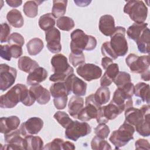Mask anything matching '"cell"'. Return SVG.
I'll return each instance as SVG.
<instances>
[{
	"label": "cell",
	"mask_w": 150,
	"mask_h": 150,
	"mask_svg": "<svg viewBox=\"0 0 150 150\" xmlns=\"http://www.w3.org/2000/svg\"><path fill=\"white\" fill-rule=\"evenodd\" d=\"M36 101L35 96L27 87L22 84H17L6 93L0 97V107L2 108H12L19 102L25 106L32 105Z\"/></svg>",
	"instance_id": "cell-1"
},
{
	"label": "cell",
	"mask_w": 150,
	"mask_h": 150,
	"mask_svg": "<svg viewBox=\"0 0 150 150\" xmlns=\"http://www.w3.org/2000/svg\"><path fill=\"white\" fill-rule=\"evenodd\" d=\"M70 49L72 53H83V50L91 51L97 46L96 39L91 36L86 35L82 30H74L70 35Z\"/></svg>",
	"instance_id": "cell-2"
},
{
	"label": "cell",
	"mask_w": 150,
	"mask_h": 150,
	"mask_svg": "<svg viewBox=\"0 0 150 150\" xmlns=\"http://www.w3.org/2000/svg\"><path fill=\"white\" fill-rule=\"evenodd\" d=\"M51 64L54 71L49 77L53 82H63L74 72V69L68 63L67 57L62 54H56L51 59Z\"/></svg>",
	"instance_id": "cell-3"
},
{
	"label": "cell",
	"mask_w": 150,
	"mask_h": 150,
	"mask_svg": "<svg viewBox=\"0 0 150 150\" xmlns=\"http://www.w3.org/2000/svg\"><path fill=\"white\" fill-rule=\"evenodd\" d=\"M134 132L135 128L133 125L124 122L117 130L112 132L109 140L114 145L115 149H120L134 139Z\"/></svg>",
	"instance_id": "cell-4"
},
{
	"label": "cell",
	"mask_w": 150,
	"mask_h": 150,
	"mask_svg": "<svg viewBox=\"0 0 150 150\" xmlns=\"http://www.w3.org/2000/svg\"><path fill=\"white\" fill-rule=\"evenodd\" d=\"M124 12L135 23H141L147 18L148 8L142 1H128L124 7Z\"/></svg>",
	"instance_id": "cell-5"
},
{
	"label": "cell",
	"mask_w": 150,
	"mask_h": 150,
	"mask_svg": "<svg viewBox=\"0 0 150 150\" xmlns=\"http://www.w3.org/2000/svg\"><path fill=\"white\" fill-rule=\"evenodd\" d=\"M126 29L122 26L115 27V30L110 36L111 47L118 56H125L128 50L127 41L125 39Z\"/></svg>",
	"instance_id": "cell-6"
},
{
	"label": "cell",
	"mask_w": 150,
	"mask_h": 150,
	"mask_svg": "<svg viewBox=\"0 0 150 150\" xmlns=\"http://www.w3.org/2000/svg\"><path fill=\"white\" fill-rule=\"evenodd\" d=\"M125 63L131 72L141 74L149 70V56H138L134 53H130L125 59Z\"/></svg>",
	"instance_id": "cell-7"
},
{
	"label": "cell",
	"mask_w": 150,
	"mask_h": 150,
	"mask_svg": "<svg viewBox=\"0 0 150 150\" xmlns=\"http://www.w3.org/2000/svg\"><path fill=\"white\" fill-rule=\"evenodd\" d=\"M91 131L90 125L86 122L73 121L71 124L66 128L65 137L69 139L76 141L80 137L89 134Z\"/></svg>",
	"instance_id": "cell-8"
},
{
	"label": "cell",
	"mask_w": 150,
	"mask_h": 150,
	"mask_svg": "<svg viewBox=\"0 0 150 150\" xmlns=\"http://www.w3.org/2000/svg\"><path fill=\"white\" fill-rule=\"evenodd\" d=\"M86 106L83 107L77 115V119L80 121L86 122L96 118L97 111L101 107L94 97V94H90L86 98Z\"/></svg>",
	"instance_id": "cell-9"
},
{
	"label": "cell",
	"mask_w": 150,
	"mask_h": 150,
	"mask_svg": "<svg viewBox=\"0 0 150 150\" xmlns=\"http://www.w3.org/2000/svg\"><path fill=\"white\" fill-rule=\"evenodd\" d=\"M149 114V105H144L140 109L134 108L132 106L125 110L124 122L128 123L133 126H136L142 122L145 116Z\"/></svg>",
	"instance_id": "cell-10"
},
{
	"label": "cell",
	"mask_w": 150,
	"mask_h": 150,
	"mask_svg": "<svg viewBox=\"0 0 150 150\" xmlns=\"http://www.w3.org/2000/svg\"><path fill=\"white\" fill-rule=\"evenodd\" d=\"M16 69L10 67L7 64L0 65V90L4 91L11 87L16 78Z\"/></svg>",
	"instance_id": "cell-11"
},
{
	"label": "cell",
	"mask_w": 150,
	"mask_h": 150,
	"mask_svg": "<svg viewBox=\"0 0 150 150\" xmlns=\"http://www.w3.org/2000/svg\"><path fill=\"white\" fill-rule=\"evenodd\" d=\"M121 113V112L118 107L112 102L110 101L108 105L99 108L96 119L98 124H106L110 120L115 119Z\"/></svg>",
	"instance_id": "cell-12"
},
{
	"label": "cell",
	"mask_w": 150,
	"mask_h": 150,
	"mask_svg": "<svg viewBox=\"0 0 150 150\" xmlns=\"http://www.w3.org/2000/svg\"><path fill=\"white\" fill-rule=\"evenodd\" d=\"M4 139L6 144L1 149H25V138L22 137L19 129L4 134Z\"/></svg>",
	"instance_id": "cell-13"
},
{
	"label": "cell",
	"mask_w": 150,
	"mask_h": 150,
	"mask_svg": "<svg viewBox=\"0 0 150 150\" xmlns=\"http://www.w3.org/2000/svg\"><path fill=\"white\" fill-rule=\"evenodd\" d=\"M77 73L83 79L91 81L99 79L102 75V70L98 66L92 63H84L76 69Z\"/></svg>",
	"instance_id": "cell-14"
},
{
	"label": "cell",
	"mask_w": 150,
	"mask_h": 150,
	"mask_svg": "<svg viewBox=\"0 0 150 150\" xmlns=\"http://www.w3.org/2000/svg\"><path fill=\"white\" fill-rule=\"evenodd\" d=\"M64 82L70 94L71 92L77 96H83L86 94L87 83L73 73L70 75Z\"/></svg>",
	"instance_id": "cell-15"
},
{
	"label": "cell",
	"mask_w": 150,
	"mask_h": 150,
	"mask_svg": "<svg viewBox=\"0 0 150 150\" xmlns=\"http://www.w3.org/2000/svg\"><path fill=\"white\" fill-rule=\"evenodd\" d=\"M43 127V121L39 117H31L23 122L20 127L19 131L22 135L25 137L28 135L37 134L40 131Z\"/></svg>",
	"instance_id": "cell-16"
},
{
	"label": "cell",
	"mask_w": 150,
	"mask_h": 150,
	"mask_svg": "<svg viewBox=\"0 0 150 150\" xmlns=\"http://www.w3.org/2000/svg\"><path fill=\"white\" fill-rule=\"evenodd\" d=\"M60 32L56 28H53L45 32L47 48L53 53H57L62 50Z\"/></svg>",
	"instance_id": "cell-17"
},
{
	"label": "cell",
	"mask_w": 150,
	"mask_h": 150,
	"mask_svg": "<svg viewBox=\"0 0 150 150\" xmlns=\"http://www.w3.org/2000/svg\"><path fill=\"white\" fill-rule=\"evenodd\" d=\"M100 31L106 36H111L115 30V21L112 16L104 15L100 17L98 23Z\"/></svg>",
	"instance_id": "cell-18"
},
{
	"label": "cell",
	"mask_w": 150,
	"mask_h": 150,
	"mask_svg": "<svg viewBox=\"0 0 150 150\" xmlns=\"http://www.w3.org/2000/svg\"><path fill=\"white\" fill-rule=\"evenodd\" d=\"M29 90L33 93L36 101L41 105H45L49 103L50 100V94L49 91L40 84L32 86Z\"/></svg>",
	"instance_id": "cell-19"
},
{
	"label": "cell",
	"mask_w": 150,
	"mask_h": 150,
	"mask_svg": "<svg viewBox=\"0 0 150 150\" xmlns=\"http://www.w3.org/2000/svg\"><path fill=\"white\" fill-rule=\"evenodd\" d=\"M20 124L19 118L15 115L1 117L0 120L1 132L4 134L17 129Z\"/></svg>",
	"instance_id": "cell-20"
},
{
	"label": "cell",
	"mask_w": 150,
	"mask_h": 150,
	"mask_svg": "<svg viewBox=\"0 0 150 150\" xmlns=\"http://www.w3.org/2000/svg\"><path fill=\"white\" fill-rule=\"evenodd\" d=\"M47 77V72L45 69L38 67L29 73L27 77L26 83L28 85L33 86L38 84L45 81Z\"/></svg>",
	"instance_id": "cell-21"
},
{
	"label": "cell",
	"mask_w": 150,
	"mask_h": 150,
	"mask_svg": "<svg viewBox=\"0 0 150 150\" xmlns=\"http://www.w3.org/2000/svg\"><path fill=\"white\" fill-rule=\"evenodd\" d=\"M119 72L118 65L112 63L105 69V71L100 80V85L102 87H107L111 85L114 79Z\"/></svg>",
	"instance_id": "cell-22"
},
{
	"label": "cell",
	"mask_w": 150,
	"mask_h": 150,
	"mask_svg": "<svg viewBox=\"0 0 150 150\" xmlns=\"http://www.w3.org/2000/svg\"><path fill=\"white\" fill-rule=\"evenodd\" d=\"M84 106V99L80 96H72L68 104V112L70 116L77 118V115Z\"/></svg>",
	"instance_id": "cell-23"
},
{
	"label": "cell",
	"mask_w": 150,
	"mask_h": 150,
	"mask_svg": "<svg viewBox=\"0 0 150 150\" xmlns=\"http://www.w3.org/2000/svg\"><path fill=\"white\" fill-rule=\"evenodd\" d=\"M18 66L21 70L29 73L39 67V64L30 57L23 56L19 57L18 62Z\"/></svg>",
	"instance_id": "cell-24"
},
{
	"label": "cell",
	"mask_w": 150,
	"mask_h": 150,
	"mask_svg": "<svg viewBox=\"0 0 150 150\" xmlns=\"http://www.w3.org/2000/svg\"><path fill=\"white\" fill-rule=\"evenodd\" d=\"M25 148L28 150H40L43 149V141L39 136L28 135L24 137Z\"/></svg>",
	"instance_id": "cell-25"
},
{
	"label": "cell",
	"mask_w": 150,
	"mask_h": 150,
	"mask_svg": "<svg viewBox=\"0 0 150 150\" xmlns=\"http://www.w3.org/2000/svg\"><path fill=\"white\" fill-rule=\"evenodd\" d=\"M6 19L9 25L16 28H20L24 24V20L21 12L16 9H13L8 12Z\"/></svg>",
	"instance_id": "cell-26"
},
{
	"label": "cell",
	"mask_w": 150,
	"mask_h": 150,
	"mask_svg": "<svg viewBox=\"0 0 150 150\" xmlns=\"http://www.w3.org/2000/svg\"><path fill=\"white\" fill-rule=\"evenodd\" d=\"M149 29L146 28L135 41L138 50L142 53H149Z\"/></svg>",
	"instance_id": "cell-27"
},
{
	"label": "cell",
	"mask_w": 150,
	"mask_h": 150,
	"mask_svg": "<svg viewBox=\"0 0 150 150\" xmlns=\"http://www.w3.org/2000/svg\"><path fill=\"white\" fill-rule=\"evenodd\" d=\"M146 28H148L147 23H134L128 28L127 30V36L129 39L136 41Z\"/></svg>",
	"instance_id": "cell-28"
},
{
	"label": "cell",
	"mask_w": 150,
	"mask_h": 150,
	"mask_svg": "<svg viewBox=\"0 0 150 150\" xmlns=\"http://www.w3.org/2000/svg\"><path fill=\"white\" fill-rule=\"evenodd\" d=\"M134 95L141 98L143 102L149 103V85L143 82L134 86Z\"/></svg>",
	"instance_id": "cell-29"
},
{
	"label": "cell",
	"mask_w": 150,
	"mask_h": 150,
	"mask_svg": "<svg viewBox=\"0 0 150 150\" xmlns=\"http://www.w3.org/2000/svg\"><path fill=\"white\" fill-rule=\"evenodd\" d=\"M43 47V42L38 38L30 39L26 44L28 52L31 56H36L39 54L42 50Z\"/></svg>",
	"instance_id": "cell-30"
},
{
	"label": "cell",
	"mask_w": 150,
	"mask_h": 150,
	"mask_svg": "<svg viewBox=\"0 0 150 150\" xmlns=\"http://www.w3.org/2000/svg\"><path fill=\"white\" fill-rule=\"evenodd\" d=\"M50 93L53 98L68 96L70 94L64 82H56L50 87Z\"/></svg>",
	"instance_id": "cell-31"
},
{
	"label": "cell",
	"mask_w": 150,
	"mask_h": 150,
	"mask_svg": "<svg viewBox=\"0 0 150 150\" xmlns=\"http://www.w3.org/2000/svg\"><path fill=\"white\" fill-rule=\"evenodd\" d=\"M42 1H26L23 7V11L25 15L29 18H35L38 13V5Z\"/></svg>",
	"instance_id": "cell-32"
},
{
	"label": "cell",
	"mask_w": 150,
	"mask_h": 150,
	"mask_svg": "<svg viewBox=\"0 0 150 150\" xmlns=\"http://www.w3.org/2000/svg\"><path fill=\"white\" fill-rule=\"evenodd\" d=\"M55 23L54 18L51 13H47L42 15L38 21L39 27L45 32L54 28Z\"/></svg>",
	"instance_id": "cell-33"
},
{
	"label": "cell",
	"mask_w": 150,
	"mask_h": 150,
	"mask_svg": "<svg viewBox=\"0 0 150 150\" xmlns=\"http://www.w3.org/2000/svg\"><path fill=\"white\" fill-rule=\"evenodd\" d=\"M94 97L100 105L105 104L108 103L110 98V91L108 87L101 86L94 94Z\"/></svg>",
	"instance_id": "cell-34"
},
{
	"label": "cell",
	"mask_w": 150,
	"mask_h": 150,
	"mask_svg": "<svg viewBox=\"0 0 150 150\" xmlns=\"http://www.w3.org/2000/svg\"><path fill=\"white\" fill-rule=\"evenodd\" d=\"M67 1L54 0L53 1L52 14L54 18H60L63 16L66 11Z\"/></svg>",
	"instance_id": "cell-35"
},
{
	"label": "cell",
	"mask_w": 150,
	"mask_h": 150,
	"mask_svg": "<svg viewBox=\"0 0 150 150\" xmlns=\"http://www.w3.org/2000/svg\"><path fill=\"white\" fill-rule=\"evenodd\" d=\"M137 132L142 137L150 135V117L149 114L145 116L144 120L135 126Z\"/></svg>",
	"instance_id": "cell-36"
},
{
	"label": "cell",
	"mask_w": 150,
	"mask_h": 150,
	"mask_svg": "<svg viewBox=\"0 0 150 150\" xmlns=\"http://www.w3.org/2000/svg\"><path fill=\"white\" fill-rule=\"evenodd\" d=\"M56 25L60 30L68 32L74 27V22L72 18L63 16L57 19Z\"/></svg>",
	"instance_id": "cell-37"
},
{
	"label": "cell",
	"mask_w": 150,
	"mask_h": 150,
	"mask_svg": "<svg viewBox=\"0 0 150 150\" xmlns=\"http://www.w3.org/2000/svg\"><path fill=\"white\" fill-rule=\"evenodd\" d=\"M91 147L94 150L111 149L110 145L104 139L95 136L91 140Z\"/></svg>",
	"instance_id": "cell-38"
},
{
	"label": "cell",
	"mask_w": 150,
	"mask_h": 150,
	"mask_svg": "<svg viewBox=\"0 0 150 150\" xmlns=\"http://www.w3.org/2000/svg\"><path fill=\"white\" fill-rule=\"evenodd\" d=\"M53 117L56 121L65 129L68 127L73 121L69 115L64 111H57L53 115Z\"/></svg>",
	"instance_id": "cell-39"
},
{
	"label": "cell",
	"mask_w": 150,
	"mask_h": 150,
	"mask_svg": "<svg viewBox=\"0 0 150 150\" xmlns=\"http://www.w3.org/2000/svg\"><path fill=\"white\" fill-rule=\"evenodd\" d=\"M113 82L118 88L121 87L125 84L131 82L130 74L125 71H119Z\"/></svg>",
	"instance_id": "cell-40"
},
{
	"label": "cell",
	"mask_w": 150,
	"mask_h": 150,
	"mask_svg": "<svg viewBox=\"0 0 150 150\" xmlns=\"http://www.w3.org/2000/svg\"><path fill=\"white\" fill-rule=\"evenodd\" d=\"M69 61L74 66L77 67L84 63L85 57L83 53H72L69 54Z\"/></svg>",
	"instance_id": "cell-41"
},
{
	"label": "cell",
	"mask_w": 150,
	"mask_h": 150,
	"mask_svg": "<svg viewBox=\"0 0 150 150\" xmlns=\"http://www.w3.org/2000/svg\"><path fill=\"white\" fill-rule=\"evenodd\" d=\"M101 50L102 54L105 57H109L112 60H115L118 58V56L115 54L111 47L110 42H105L104 43H103L101 47Z\"/></svg>",
	"instance_id": "cell-42"
},
{
	"label": "cell",
	"mask_w": 150,
	"mask_h": 150,
	"mask_svg": "<svg viewBox=\"0 0 150 150\" xmlns=\"http://www.w3.org/2000/svg\"><path fill=\"white\" fill-rule=\"evenodd\" d=\"M110 130L108 125L103 123H100L94 128V133L96 134V136L103 139L107 138L110 134Z\"/></svg>",
	"instance_id": "cell-43"
},
{
	"label": "cell",
	"mask_w": 150,
	"mask_h": 150,
	"mask_svg": "<svg viewBox=\"0 0 150 150\" xmlns=\"http://www.w3.org/2000/svg\"><path fill=\"white\" fill-rule=\"evenodd\" d=\"M7 42L9 45H15L22 47L25 43V39L22 35L19 33L14 32L10 35Z\"/></svg>",
	"instance_id": "cell-44"
},
{
	"label": "cell",
	"mask_w": 150,
	"mask_h": 150,
	"mask_svg": "<svg viewBox=\"0 0 150 150\" xmlns=\"http://www.w3.org/2000/svg\"><path fill=\"white\" fill-rule=\"evenodd\" d=\"M64 141L61 138H54L52 142L46 144L43 149H63Z\"/></svg>",
	"instance_id": "cell-45"
},
{
	"label": "cell",
	"mask_w": 150,
	"mask_h": 150,
	"mask_svg": "<svg viewBox=\"0 0 150 150\" xmlns=\"http://www.w3.org/2000/svg\"><path fill=\"white\" fill-rule=\"evenodd\" d=\"M11 28L6 23L1 25V43L6 42L10 36Z\"/></svg>",
	"instance_id": "cell-46"
},
{
	"label": "cell",
	"mask_w": 150,
	"mask_h": 150,
	"mask_svg": "<svg viewBox=\"0 0 150 150\" xmlns=\"http://www.w3.org/2000/svg\"><path fill=\"white\" fill-rule=\"evenodd\" d=\"M67 96L54 98L53 103L55 107L58 110H63L66 107L67 102Z\"/></svg>",
	"instance_id": "cell-47"
},
{
	"label": "cell",
	"mask_w": 150,
	"mask_h": 150,
	"mask_svg": "<svg viewBox=\"0 0 150 150\" xmlns=\"http://www.w3.org/2000/svg\"><path fill=\"white\" fill-rule=\"evenodd\" d=\"M0 56L1 58L8 61H10L12 57L9 45L0 46Z\"/></svg>",
	"instance_id": "cell-48"
},
{
	"label": "cell",
	"mask_w": 150,
	"mask_h": 150,
	"mask_svg": "<svg viewBox=\"0 0 150 150\" xmlns=\"http://www.w3.org/2000/svg\"><path fill=\"white\" fill-rule=\"evenodd\" d=\"M9 48H10V52H11L12 57H13L15 59L21 57L23 53L22 48L21 46L18 45H9Z\"/></svg>",
	"instance_id": "cell-49"
},
{
	"label": "cell",
	"mask_w": 150,
	"mask_h": 150,
	"mask_svg": "<svg viewBox=\"0 0 150 150\" xmlns=\"http://www.w3.org/2000/svg\"><path fill=\"white\" fill-rule=\"evenodd\" d=\"M136 149H149V143L145 139H138L135 143Z\"/></svg>",
	"instance_id": "cell-50"
},
{
	"label": "cell",
	"mask_w": 150,
	"mask_h": 150,
	"mask_svg": "<svg viewBox=\"0 0 150 150\" xmlns=\"http://www.w3.org/2000/svg\"><path fill=\"white\" fill-rule=\"evenodd\" d=\"M113 60H112L111 59L107 57H104L103 58H102L101 59V65L103 67L104 69H106V68L111 63H113Z\"/></svg>",
	"instance_id": "cell-51"
},
{
	"label": "cell",
	"mask_w": 150,
	"mask_h": 150,
	"mask_svg": "<svg viewBox=\"0 0 150 150\" xmlns=\"http://www.w3.org/2000/svg\"><path fill=\"white\" fill-rule=\"evenodd\" d=\"M6 2L9 6L16 8L21 6V5L22 3V1L21 0H6Z\"/></svg>",
	"instance_id": "cell-52"
},
{
	"label": "cell",
	"mask_w": 150,
	"mask_h": 150,
	"mask_svg": "<svg viewBox=\"0 0 150 150\" xmlns=\"http://www.w3.org/2000/svg\"><path fill=\"white\" fill-rule=\"evenodd\" d=\"M91 1H74V2L76 4L77 6H81V7H84L88 6L90 3Z\"/></svg>",
	"instance_id": "cell-53"
},
{
	"label": "cell",
	"mask_w": 150,
	"mask_h": 150,
	"mask_svg": "<svg viewBox=\"0 0 150 150\" xmlns=\"http://www.w3.org/2000/svg\"><path fill=\"white\" fill-rule=\"evenodd\" d=\"M75 146L73 143L69 141H64L63 145V149H74Z\"/></svg>",
	"instance_id": "cell-54"
},
{
	"label": "cell",
	"mask_w": 150,
	"mask_h": 150,
	"mask_svg": "<svg viewBox=\"0 0 150 150\" xmlns=\"http://www.w3.org/2000/svg\"><path fill=\"white\" fill-rule=\"evenodd\" d=\"M149 74H150V72H149V70L141 73V78L145 80V81H149Z\"/></svg>",
	"instance_id": "cell-55"
}]
</instances>
